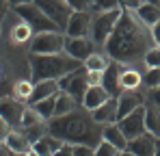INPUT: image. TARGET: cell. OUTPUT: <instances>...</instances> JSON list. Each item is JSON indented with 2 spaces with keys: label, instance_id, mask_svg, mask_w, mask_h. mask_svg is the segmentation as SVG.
Masks as SVG:
<instances>
[{
  "label": "cell",
  "instance_id": "8fae6325",
  "mask_svg": "<svg viewBox=\"0 0 160 156\" xmlns=\"http://www.w3.org/2000/svg\"><path fill=\"white\" fill-rule=\"evenodd\" d=\"M117 100H119V106H117V122H119L121 117L130 115L138 106H143V104H145V96H143L141 87H138V89H123Z\"/></svg>",
  "mask_w": 160,
  "mask_h": 156
},
{
  "label": "cell",
  "instance_id": "2e32d148",
  "mask_svg": "<svg viewBox=\"0 0 160 156\" xmlns=\"http://www.w3.org/2000/svg\"><path fill=\"white\" fill-rule=\"evenodd\" d=\"M61 91V85L58 80H41V82H32V91L28 96L26 104H35L39 100H46L50 96H56Z\"/></svg>",
  "mask_w": 160,
  "mask_h": 156
},
{
  "label": "cell",
  "instance_id": "60d3db41",
  "mask_svg": "<svg viewBox=\"0 0 160 156\" xmlns=\"http://www.w3.org/2000/svg\"><path fill=\"white\" fill-rule=\"evenodd\" d=\"M152 33H154V41H156V46H160V22L152 26Z\"/></svg>",
  "mask_w": 160,
  "mask_h": 156
},
{
  "label": "cell",
  "instance_id": "b9f144b4",
  "mask_svg": "<svg viewBox=\"0 0 160 156\" xmlns=\"http://www.w3.org/2000/svg\"><path fill=\"white\" fill-rule=\"evenodd\" d=\"M24 2H32V0H11V4H13V7H18V4H24Z\"/></svg>",
  "mask_w": 160,
  "mask_h": 156
},
{
  "label": "cell",
  "instance_id": "3957f363",
  "mask_svg": "<svg viewBox=\"0 0 160 156\" xmlns=\"http://www.w3.org/2000/svg\"><path fill=\"white\" fill-rule=\"evenodd\" d=\"M30 63V82H41V80H61L63 76L76 72L84 65V61L74 59L72 54H28Z\"/></svg>",
  "mask_w": 160,
  "mask_h": 156
},
{
  "label": "cell",
  "instance_id": "f546056e",
  "mask_svg": "<svg viewBox=\"0 0 160 156\" xmlns=\"http://www.w3.org/2000/svg\"><path fill=\"white\" fill-rule=\"evenodd\" d=\"M41 122H46L30 104L26 106V111H24V119H22V128H28V126H35V124H41Z\"/></svg>",
  "mask_w": 160,
  "mask_h": 156
},
{
  "label": "cell",
  "instance_id": "52a82bcc",
  "mask_svg": "<svg viewBox=\"0 0 160 156\" xmlns=\"http://www.w3.org/2000/svg\"><path fill=\"white\" fill-rule=\"evenodd\" d=\"M58 85H61L63 91L72 93V96L78 100V104H82L84 96H87V89L91 87V82H89V70L82 65V67H78L76 72L63 76L61 80H58Z\"/></svg>",
  "mask_w": 160,
  "mask_h": 156
},
{
  "label": "cell",
  "instance_id": "8992f818",
  "mask_svg": "<svg viewBox=\"0 0 160 156\" xmlns=\"http://www.w3.org/2000/svg\"><path fill=\"white\" fill-rule=\"evenodd\" d=\"M65 37L61 30H46V33H35L30 52L35 54H58L65 52Z\"/></svg>",
  "mask_w": 160,
  "mask_h": 156
},
{
  "label": "cell",
  "instance_id": "ba28073f",
  "mask_svg": "<svg viewBox=\"0 0 160 156\" xmlns=\"http://www.w3.org/2000/svg\"><path fill=\"white\" fill-rule=\"evenodd\" d=\"M48 15H50V20L56 22V26L65 33V28L69 24V18L74 15V7H72V2L69 0H35Z\"/></svg>",
  "mask_w": 160,
  "mask_h": 156
},
{
  "label": "cell",
  "instance_id": "83f0119b",
  "mask_svg": "<svg viewBox=\"0 0 160 156\" xmlns=\"http://www.w3.org/2000/svg\"><path fill=\"white\" fill-rule=\"evenodd\" d=\"M108 56H104V54H100V52H93L87 61H84V67L87 70H98V72H104L108 67Z\"/></svg>",
  "mask_w": 160,
  "mask_h": 156
},
{
  "label": "cell",
  "instance_id": "9c48e42d",
  "mask_svg": "<svg viewBox=\"0 0 160 156\" xmlns=\"http://www.w3.org/2000/svg\"><path fill=\"white\" fill-rule=\"evenodd\" d=\"M117 124H119V128L123 130V134L128 137V141L134 139V137H138V134H143V132H147V124H145V104L138 106L136 111H132L130 115L121 117Z\"/></svg>",
  "mask_w": 160,
  "mask_h": 156
},
{
  "label": "cell",
  "instance_id": "277c9868",
  "mask_svg": "<svg viewBox=\"0 0 160 156\" xmlns=\"http://www.w3.org/2000/svg\"><path fill=\"white\" fill-rule=\"evenodd\" d=\"M18 15L22 18V22H26L32 33H46V30H61L54 20H50V15L32 0V2H24V4H18L15 7ZM63 33V30H61Z\"/></svg>",
  "mask_w": 160,
  "mask_h": 156
},
{
  "label": "cell",
  "instance_id": "6da1fadb",
  "mask_svg": "<svg viewBox=\"0 0 160 156\" xmlns=\"http://www.w3.org/2000/svg\"><path fill=\"white\" fill-rule=\"evenodd\" d=\"M156 46L152 26H147L134 9H123L112 35L104 44L106 54L121 63H138L145 61V54Z\"/></svg>",
  "mask_w": 160,
  "mask_h": 156
},
{
  "label": "cell",
  "instance_id": "f1b7e54d",
  "mask_svg": "<svg viewBox=\"0 0 160 156\" xmlns=\"http://www.w3.org/2000/svg\"><path fill=\"white\" fill-rule=\"evenodd\" d=\"M95 154L98 156H119V154H123L117 145H112L110 141H106V139H102L100 141V145L95 148Z\"/></svg>",
  "mask_w": 160,
  "mask_h": 156
},
{
  "label": "cell",
  "instance_id": "d6986e66",
  "mask_svg": "<svg viewBox=\"0 0 160 156\" xmlns=\"http://www.w3.org/2000/svg\"><path fill=\"white\" fill-rule=\"evenodd\" d=\"M4 143L13 150V154H35L32 152V143L26 139V134L22 130H11L4 139Z\"/></svg>",
  "mask_w": 160,
  "mask_h": 156
},
{
  "label": "cell",
  "instance_id": "836d02e7",
  "mask_svg": "<svg viewBox=\"0 0 160 156\" xmlns=\"http://www.w3.org/2000/svg\"><path fill=\"white\" fill-rule=\"evenodd\" d=\"M30 33H32V28L24 22V24H20L13 30V39H15V41H26L28 37H30Z\"/></svg>",
  "mask_w": 160,
  "mask_h": 156
},
{
  "label": "cell",
  "instance_id": "ffe728a7",
  "mask_svg": "<svg viewBox=\"0 0 160 156\" xmlns=\"http://www.w3.org/2000/svg\"><path fill=\"white\" fill-rule=\"evenodd\" d=\"M108 98H110V93L106 91L104 85H91V87L87 89V96H84V100H82V106H87L89 111H93V108H98L100 104H104Z\"/></svg>",
  "mask_w": 160,
  "mask_h": 156
},
{
  "label": "cell",
  "instance_id": "f35d334b",
  "mask_svg": "<svg viewBox=\"0 0 160 156\" xmlns=\"http://www.w3.org/2000/svg\"><path fill=\"white\" fill-rule=\"evenodd\" d=\"M30 91H32V87H30V85H24V82H22V85L18 87V93H22V98H24V100H28Z\"/></svg>",
  "mask_w": 160,
  "mask_h": 156
},
{
  "label": "cell",
  "instance_id": "1f68e13d",
  "mask_svg": "<svg viewBox=\"0 0 160 156\" xmlns=\"http://www.w3.org/2000/svg\"><path fill=\"white\" fill-rule=\"evenodd\" d=\"M119 7H121V0H93V11H110Z\"/></svg>",
  "mask_w": 160,
  "mask_h": 156
},
{
  "label": "cell",
  "instance_id": "4dcf8cb0",
  "mask_svg": "<svg viewBox=\"0 0 160 156\" xmlns=\"http://www.w3.org/2000/svg\"><path fill=\"white\" fill-rule=\"evenodd\" d=\"M143 85L147 89H154L160 85V67H147V74L143 78Z\"/></svg>",
  "mask_w": 160,
  "mask_h": 156
},
{
  "label": "cell",
  "instance_id": "7402d4cb",
  "mask_svg": "<svg viewBox=\"0 0 160 156\" xmlns=\"http://www.w3.org/2000/svg\"><path fill=\"white\" fill-rule=\"evenodd\" d=\"M136 11V15L145 22L147 26H154L156 22H160V7L158 4H154V2H149V0H145L138 9H134Z\"/></svg>",
  "mask_w": 160,
  "mask_h": 156
},
{
  "label": "cell",
  "instance_id": "e575fe53",
  "mask_svg": "<svg viewBox=\"0 0 160 156\" xmlns=\"http://www.w3.org/2000/svg\"><path fill=\"white\" fill-rule=\"evenodd\" d=\"M93 154H95V148H91V145H84V143L74 145V156H93Z\"/></svg>",
  "mask_w": 160,
  "mask_h": 156
},
{
  "label": "cell",
  "instance_id": "d6a6232c",
  "mask_svg": "<svg viewBox=\"0 0 160 156\" xmlns=\"http://www.w3.org/2000/svg\"><path fill=\"white\" fill-rule=\"evenodd\" d=\"M147 67H160V46H154L152 50L145 54V61H143Z\"/></svg>",
  "mask_w": 160,
  "mask_h": 156
},
{
  "label": "cell",
  "instance_id": "5b68a950",
  "mask_svg": "<svg viewBox=\"0 0 160 156\" xmlns=\"http://www.w3.org/2000/svg\"><path fill=\"white\" fill-rule=\"evenodd\" d=\"M121 13H123V9L119 7V9H110V11H95L93 13V20H91V39L100 46H104L108 41V37L112 35V30H115V26L119 22V18H121Z\"/></svg>",
  "mask_w": 160,
  "mask_h": 156
},
{
  "label": "cell",
  "instance_id": "484cf974",
  "mask_svg": "<svg viewBox=\"0 0 160 156\" xmlns=\"http://www.w3.org/2000/svg\"><path fill=\"white\" fill-rule=\"evenodd\" d=\"M56 96H58V93H56ZM56 96H50V98H46V100H39V102L30 104V106L48 122V119L54 117V111H56Z\"/></svg>",
  "mask_w": 160,
  "mask_h": 156
},
{
  "label": "cell",
  "instance_id": "44dd1931",
  "mask_svg": "<svg viewBox=\"0 0 160 156\" xmlns=\"http://www.w3.org/2000/svg\"><path fill=\"white\" fill-rule=\"evenodd\" d=\"M104 139L110 141L112 145H117V148L126 154V150H128V137L123 134V130L119 128L117 122H112V124H106V126H104Z\"/></svg>",
  "mask_w": 160,
  "mask_h": 156
},
{
  "label": "cell",
  "instance_id": "4316f807",
  "mask_svg": "<svg viewBox=\"0 0 160 156\" xmlns=\"http://www.w3.org/2000/svg\"><path fill=\"white\" fill-rule=\"evenodd\" d=\"M22 132L26 134V139L30 143H35V141H39L41 137H46L50 128H48V122H41V124H35V126H28V128H22Z\"/></svg>",
  "mask_w": 160,
  "mask_h": 156
},
{
  "label": "cell",
  "instance_id": "cb8c5ba5",
  "mask_svg": "<svg viewBox=\"0 0 160 156\" xmlns=\"http://www.w3.org/2000/svg\"><path fill=\"white\" fill-rule=\"evenodd\" d=\"M145 124H147V130L152 134L160 137V108L152 102L145 106Z\"/></svg>",
  "mask_w": 160,
  "mask_h": 156
},
{
  "label": "cell",
  "instance_id": "30bf717a",
  "mask_svg": "<svg viewBox=\"0 0 160 156\" xmlns=\"http://www.w3.org/2000/svg\"><path fill=\"white\" fill-rule=\"evenodd\" d=\"M158 145H160V137L152 134V132L147 130V132H143V134H138V137H134V139L128 141V150H126V154L152 156V154H156Z\"/></svg>",
  "mask_w": 160,
  "mask_h": 156
},
{
  "label": "cell",
  "instance_id": "ac0fdd59",
  "mask_svg": "<svg viewBox=\"0 0 160 156\" xmlns=\"http://www.w3.org/2000/svg\"><path fill=\"white\" fill-rule=\"evenodd\" d=\"M61 145H63V139H58L52 132H48L46 137H41L39 141L32 143V152L37 156H52V154H58Z\"/></svg>",
  "mask_w": 160,
  "mask_h": 156
},
{
  "label": "cell",
  "instance_id": "8d00e7d4",
  "mask_svg": "<svg viewBox=\"0 0 160 156\" xmlns=\"http://www.w3.org/2000/svg\"><path fill=\"white\" fill-rule=\"evenodd\" d=\"M102 78H104V72L89 70V82H91V85H102Z\"/></svg>",
  "mask_w": 160,
  "mask_h": 156
},
{
  "label": "cell",
  "instance_id": "5bb4252c",
  "mask_svg": "<svg viewBox=\"0 0 160 156\" xmlns=\"http://www.w3.org/2000/svg\"><path fill=\"white\" fill-rule=\"evenodd\" d=\"M28 106V104H26ZM26 106L22 102H18L15 98H2V104H0V113H2V119H7L15 130H22V119H24V111Z\"/></svg>",
  "mask_w": 160,
  "mask_h": 156
},
{
  "label": "cell",
  "instance_id": "7a4b0ae2",
  "mask_svg": "<svg viewBox=\"0 0 160 156\" xmlns=\"http://www.w3.org/2000/svg\"><path fill=\"white\" fill-rule=\"evenodd\" d=\"M48 128L54 137L69 141V143H84L91 148H98L100 141L104 139V128L100 122H95L93 113L80 104L78 108H74L72 113L65 115H54L52 119H48Z\"/></svg>",
  "mask_w": 160,
  "mask_h": 156
},
{
  "label": "cell",
  "instance_id": "d590c367",
  "mask_svg": "<svg viewBox=\"0 0 160 156\" xmlns=\"http://www.w3.org/2000/svg\"><path fill=\"white\" fill-rule=\"evenodd\" d=\"M69 2H72V7L78 9V11H89V9H93V0H69Z\"/></svg>",
  "mask_w": 160,
  "mask_h": 156
},
{
  "label": "cell",
  "instance_id": "9a60e30c",
  "mask_svg": "<svg viewBox=\"0 0 160 156\" xmlns=\"http://www.w3.org/2000/svg\"><path fill=\"white\" fill-rule=\"evenodd\" d=\"M91 20L93 15L89 11H74V15L69 18V24L65 28L67 37H91Z\"/></svg>",
  "mask_w": 160,
  "mask_h": 156
},
{
  "label": "cell",
  "instance_id": "e0dca14e",
  "mask_svg": "<svg viewBox=\"0 0 160 156\" xmlns=\"http://www.w3.org/2000/svg\"><path fill=\"white\" fill-rule=\"evenodd\" d=\"M117 106H119V100L110 96L106 102L100 104L98 108H93L91 113H93L95 122H100L102 126H106V124H112V122H117Z\"/></svg>",
  "mask_w": 160,
  "mask_h": 156
},
{
  "label": "cell",
  "instance_id": "603a6c76",
  "mask_svg": "<svg viewBox=\"0 0 160 156\" xmlns=\"http://www.w3.org/2000/svg\"><path fill=\"white\" fill-rule=\"evenodd\" d=\"M80 104L78 100L72 96V93H67V91H58V96H56V111H54V115H65V113H72L74 108H78Z\"/></svg>",
  "mask_w": 160,
  "mask_h": 156
},
{
  "label": "cell",
  "instance_id": "ab89813d",
  "mask_svg": "<svg viewBox=\"0 0 160 156\" xmlns=\"http://www.w3.org/2000/svg\"><path fill=\"white\" fill-rule=\"evenodd\" d=\"M143 2H145V0H121V4L128 7V9H138Z\"/></svg>",
  "mask_w": 160,
  "mask_h": 156
},
{
  "label": "cell",
  "instance_id": "d4e9b609",
  "mask_svg": "<svg viewBox=\"0 0 160 156\" xmlns=\"http://www.w3.org/2000/svg\"><path fill=\"white\" fill-rule=\"evenodd\" d=\"M121 85H123V89H138V87L143 85V76H141L136 70H130V63H123Z\"/></svg>",
  "mask_w": 160,
  "mask_h": 156
},
{
  "label": "cell",
  "instance_id": "4fadbf2b",
  "mask_svg": "<svg viewBox=\"0 0 160 156\" xmlns=\"http://www.w3.org/2000/svg\"><path fill=\"white\" fill-rule=\"evenodd\" d=\"M121 72H123V63L121 61H110L108 67L104 70V78H102V85L106 87V91L112 98H119L121 91H123V85H121Z\"/></svg>",
  "mask_w": 160,
  "mask_h": 156
},
{
  "label": "cell",
  "instance_id": "7c38bea8",
  "mask_svg": "<svg viewBox=\"0 0 160 156\" xmlns=\"http://www.w3.org/2000/svg\"><path fill=\"white\" fill-rule=\"evenodd\" d=\"M65 52L72 54L74 59L87 61L93 52H98V44L91 37H67L65 41Z\"/></svg>",
  "mask_w": 160,
  "mask_h": 156
},
{
  "label": "cell",
  "instance_id": "74e56055",
  "mask_svg": "<svg viewBox=\"0 0 160 156\" xmlns=\"http://www.w3.org/2000/svg\"><path fill=\"white\" fill-rule=\"evenodd\" d=\"M149 102H152V104H156V106L160 108V85L152 89V93H149Z\"/></svg>",
  "mask_w": 160,
  "mask_h": 156
}]
</instances>
